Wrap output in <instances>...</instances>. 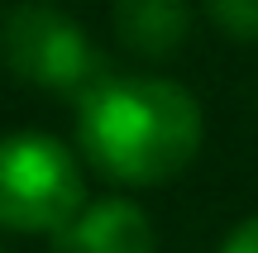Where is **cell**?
<instances>
[{
    "label": "cell",
    "instance_id": "obj_3",
    "mask_svg": "<svg viewBox=\"0 0 258 253\" xmlns=\"http://www.w3.org/2000/svg\"><path fill=\"white\" fill-rule=\"evenodd\" d=\"M0 57L19 81L38 86L53 96H72L82 101L91 86H101L110 76L101 48L86 38V29L72 15L53 5H15L0 19Z\"/></svg>",
    "mask_w": 258,
    "mask_h": 253
},
{
    "label": "cell",
    "instance_id": "obj_1",
    "mask_svg": "<svg viewBox=\"0 0 258 253\" xmlns=\"http://www.w3.org/2000/svg\"><path fill=\"white\" fill-rule=\"evenodd\" d=\"M206 110L172 76H105L77 101V158L129 191L167 187L196 162Z\"/></svg>",
    "mask_w": 258,
    "mask_h": 253
},
{
    "label": "cell",
    "instance_id": "obj_4",
    "mask_svg": "<svg viewBox=\"0 0 258 253\" xmlns=\"http://www.w3.org/2000/svg\"><path fill=\"white\" fill-rule=\"evenodd\" d=\"M53 253H158V229L134 196H96L53 239Z\"/></svg>",
    "mask_w": 258,
    "mask_h": 253
},
{
    "label": "cell",
    "instance_id": "obj_6",
    "mask_svg": "<svg viewBox=\"0 0 258 253\" xmlns=\"http://www.w3.org/2000/svg\"><path fill=\"white\" fill-rule=\"evenodd\" d=\"M206 19L234 43H258V0H201Z\"/></svg>",
    "mask_w": 258,
    "mask_h": 253
},
{
    "label": "cell",
    "instance_id": "obj_5",
    "mask_svg": "<svg viewBox=\"0 0 258 253\" xmlns=\"http://www.w3.org/2000/svg\"><path fill=\"white\" fill-rule=\"evenodd\" d=\"M115 38L144 62H163L191 34V0H115Z\"/></svg>",
    "mask_w": 258,
    "mask_h": 253
},
{
    "label": "cell",
    "instance_id": "obj_7",
    "mask_svg": "<svg viewBox=\"0 0 258 253\" xmlns=\"http://www.w3.org/2000/svg\"><path fill=\"white\" fill-rule=\"evenodd\" d=\"M215 253H258V215L239 220V225L220 239V248H215Z\"/></svg>",
    "mask_w": 258,
    "mask_h": 253
},
{
    "label": "cell",
    "instance_id": "obj_8",
    "mask_svg": "<svg viewBox=\"0 0 258 253\" xmlns=\"http://www.w3.org/2000/svg\"><path fill=\"white\" fill-rule=\"evenodd\" d=\"M0 253H5V248H0Z\"/></svg>",
    "mask_w": 258,
    "mask_h": 253
},
{
    "label": "cell",
    "instance_id": "obj_2",
    "mask_svg": "<svg viewBox=\"0 0 258 253\" xmlns=\"http://www.w3.org/2000/svg\"><path fill=\"white\" fill-rule=\"evenodd\" d=\"M86 162L48 129L0 134V229L57 239L86 206Z\"/></svg>",
    "mask_w": 258,
    "mask_h": 253
}]
</instances>
